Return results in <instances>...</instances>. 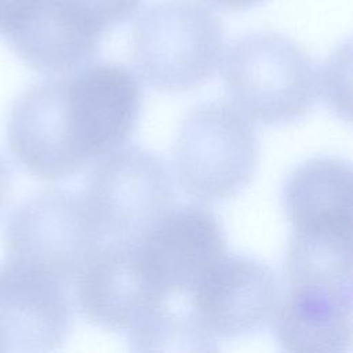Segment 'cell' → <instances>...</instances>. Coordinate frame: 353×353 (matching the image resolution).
Segmentation results:
<instances>
[{
  "instance_id": "obj_5",
  "label": "cell",
  "mask_w": 353,
  "mask_h": 353,
  "mask_svg": "<svg viewBox=\"0 0 353 353\" xmlns=\"http://www.w3.org/2000/svg\"><path fill=\"white\" fill-rule=\"evenodd\" d=\"M103 237L135 241L172 208L164 160L139 146H121L92 170L81 193Z\"/></svg>"
},
{
  "instance_id": "obj_7",
  "label": "cell",
  "mask_w": 353,
  "mask_h": 353,
  "mask_svg": "<svg viewBox=\"0 0 353 353\" xmlns=\"http://www.w3.org/2000/svg\"><path fill=\"white\" fill-rule=\"evenodd\" d=\"M7 142L18 163L41 179H63L90 164L74 134L66 76L39 81L15 99Z\"/></svg>"
},
{
  "instance_id": "obj_20",
  "label": "cell",
  "mask_w": 353,
  "mask_h": 353,
  "mask_svg": "<svg viewBox=\"0 0 353 353\" xmlns=\"http://www.w3.org/2000/svg\"><path fill=\"white\" fill-rule=\"evenodd\" d=\"M211 4L222 8V10H230V11H239V10H247L251 8L263 0H208Z\"/></svg>"
},
{
  "instance_id": "obj_4",
  "label": "cell",
  "mask_w": 353,
  "mask_h": 353,
  "mask_svg": "<svg viewBox=\"0 0 353 353\" xmlns=\"http://www.w3.org/2000/svg\"><path fill=\"white\" fill-rule=\"evenodd\" d=\"M81 193L47 189L21 203L4 228L7 258L43 269L68 285L103 244Z\"/></svg>"
},
{
  "instance_id": "obj_10",
  "label": "cell",
  "mask_w": 353,
  "mask_h": 353,
  "mask_svg": "<svg viewBox=\"0 0 353 353\" xmlns=\"http://www.w3.org/2000/svg\"><path fill=\"white\" fill-rule=\"evenodd\" d=\"M135 244L143 269L161 296L186 295L226 254L219 219L193 204L167 211Z\"/></svg>"
},
{
  "instance_id": "obj_2",
  "label": "cell",
  "mask_w": 353,
  "mask_h": 353,
  "mask_svg": "<svg viewBox=\"0 0 353 353\" xmlns=\"http://www.w3.org/2000/svg\"><path fill=\"white\" fill-rule=\"evenodd\" d=\"M222 77L233 105L269 125L302 117L320 94L317 69L306 51L276 32L233 40L223 55Z\"/></svg>"
},
{
  "instance_id": "obj_12",
  "label": "cell",
  "mask_w": 353,
  "mask_h": 353,
  "mask_svg": "<svg viewBox=\"0 0 353 353\" xmlns=\"http://www.w3.org/2000/svg\"><path fill=\"white\" fill-rule=\"evenodd\" d=\"M80 314L109 331H130L161 298L141 262L135 241L102 244L74 280Z\"/></svg>"
},
{
  "instance_id": "obj_9",
  "label": "cell",
  "mask_w": 353,
  "mask_h": 353,
  "mask_svg": "<svg viewBox=\"0 0 353 353\" xmlns=\"http://www.w3.org/2000/svg\"><path fill=\"white\" fill-rule=\"evenodd\" d=\"M66 88L74 134L90 163L127 143L142 108L141 84L131 69L87 63L66 76Z\"/></svg>"
},
{
  "instance_id": "obj_6",
  "label": "cell",
  "mask_w": 353,
  "mask_h": 353,
  "mask_svg": "<svg viewBox=\"0 0 353 353\" xmlns=\"http://www.w3.org/2000/svg\"><path fill=\"white\" fill-rule=\"evenodd\" d=\"M186 298L203 328L218 341L266 328L274 319L280 290L269 265L252 256L226 252Z\"/></svg>"
},
{
  "instance_id": "obj_3",
  "label": "cell",
  "mask_w": 353,
  "mask_h": 353,
  "mask_svg": "<svg viewBox=\"0 0 353 353\" xmlns=\"http://www.w3.org/2000/svg\"><path fill=\"white\" fill-rule=\"evenodd\" d=\"M254 125L234 105L223 101L194 106L182 120L172 165L179 186L203 203L236 196L258 165Z\"/></svg>"
},
{
  "instance_id": "obj_15",
  "label": "cell",
  "mask_w": 353,
  "mask_h": 353,
  "mask_svg": "<svg viewBox=\"0 0 353 353\" xmlns=\"http://www.w3.org/2000/svg\"><path fill=\"white\" fill-rule=\"evenodd\" d=\"M135 352H210L216 341L203 328L186 295L171 294L159 298L128 331Z\"/></svg>"
},
{
  "instance_id": "obj_1",
  "label": "cell",
  "mask_w": 353,
  "mask_h": 353,
  "mask_svg": "<svg viewBox=\"0 0 353 353\" xmlns=\"http://www.w3.org/2000/svg\"><path fill=\"white\" fill-rule=\"evenodd\" d=\"M218 15L199 0H159L137 18L131 61L146 84L165 92L192 90L208 80L222 57Z\"/></svg>"
},
{
  "instance_id": "obj_17",
  "label": "cell",
  "mask_w": 353,
  "mask_h": 353,
  "mask_svg": "<svg viewBox=\"0 0 353 353\" xmlns=\"http://www.w3.org/2000/svg\"><path fill=\"white\" fill-rule=\"evenodd\" d=\"M105 30L130 19L142 0H72Z\"/></svg>"
},
{
  "instance_id": "obj_13",
  "label": "cell",
  "mask_w": 353,
  "mask_h": 353,
  "mask_svg": "<svg viewBox=\"0 0 353 353\" xmlns=\"http://www.w3.org/2000/svg\"><path fill=\"white\" fill-rule=\"evenodd\" d=\"M272 323L288 352L343 353L352 346V276L287 283Z\"/></svg>"
},
{
  "instance_id": "obj_11",
  "label": "cell",
  "mask_w": 353,
  "mask_h": 353,
  "mask_svg": "<svg viewBox=\"0 0 353 353\" xmlns=\"http://www.w3.org/2000/svg\"><path fill=\"white\" fill-rule=\"evenodd\" d=\"M352 167L343 159L319 156L296 167L281 194L290 239L352 250Z\"/></svg>"
},
{
  "instance_id": "obj_14",
  "label": "cell",
  "mask_w": 353,
  "mask_h": 353,
  "mask_svg": "<svg viewBox=\"0 0 353 353\" xmlns=\"http://www.w3.org/2000/svg\"><path fill=\"white\" fill-rule=\"evenodd\" d=\"M105 29L72 0H37L7 36L30 68L69 74L98 54Z\"/></svg>"
},
{
  "instance_id": "obj_19",
  "label": "cell",
  "mask_w": 353,
  "mask_h": 353,
  "mask_svg": "<svg viewBox=\"0 0 353 353\" xmlns=\"http://www.w3.org/2000/svg\"><path fill=\"white\" fill-rule=\"evenodd\" d=\"M12 188V174L8 164L0 156V212L8 201Z\"/></svg>"
},
{
  "instance_id": "obj_16",
  "label": "cell",
  "mask_w": 353,
  "mask_h": 353,
  "mask_svg": "<svg viewBox=\"0 0 353 353\" xmlns=\"http://www.w3.org/2000/svg\"><path fill=\"white\" fill-rule=\"evenodd\" d=\"M319 92L324 91L327 101L332 108L341 110L343 80L350 76V47H341L324 65L317 69Z\"/></svg>"
},
{
  "instance_id": "obj_8",
  "label": "cell",
  "mask_w": 353,
  "mask_h": 353,
  "mask_svg": "<svg viewBox=\"0 0 353 353\" xmlns=\"http://www.w3.org/2000/svg\"><path fill=\"white\" fill-rule=\"evenodd\" d=\"M68 287L22 261L0 263V352L58 349L73 324Z\"/></svg>"
},
{
  "instance_id": "obj_18",
  "label": "cell",
  "mask_w": 353,
  "mask_h": 353,
  "mask_svg": "<svg viewBox=\"0 0 353 353\" xmlns=\"http://www.w3.org/2000/svg\"><path fill=\"white\" fill-rule=\"evenodd\" d=\"M37 0H0V34L8 36Z\"/></svg>"
}]
</instances>
